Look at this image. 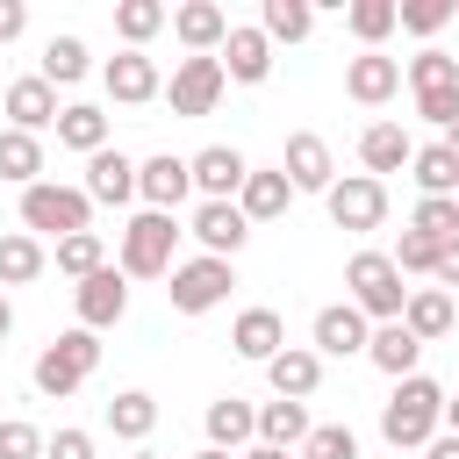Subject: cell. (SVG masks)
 I'll return each mask as SVG.
<instances>
[{
    "label": "cell",
    "instance_id": "40",
    "mask_svg": "<svg viewBox=\"0 0 459 459\" xmlns=\"http://www.w3.org/2000/svg\"><path fill=\"white\" fill-rule=\"evenodd\" d=\"M409 230L430 237V244H452V237H459V194H445V201H416Z\"/></svg>",
    "mask_w": 459,
    "mask_h": 459
},
{
    "label": "cell",
    "instance_id": "46",
    "mask_svg": "<svg viewBox=\"0 0 459 459\" xmlns=\"http://www.w3.org/2000/svg\"><path fill=\"white\" fill-rule=\"evenodd\" d=\"M22 29H29V7H22V0H0V50L22 43Z\"/></svg>",
    "mask_w": 459,
    "mask_h": 459
},
{
    "label": "cell",
    "instance_id": "39",
    "mask_svg": "<svg viewBox=\"0 0 459 459\" xmlns=\"http://www.w3.org/2000/svg\"><path fill=\"white\" fill-rule=\"evenodd\" d=\"M50 258H57V273H65V280H93L100 265H115V258H108V237H100V230H79V237L50 244Z\"/></svg>",
    "mask_w": 459,
    "mask_h": 459
},
{
    "label": "cell",
    "instance_id": "4",
    "mask_svg": "<svg viewBox=\"0 0 459 459\" xmlns=\"http://www.w3.org/2000/svg\"><path fill=\"white\" fill-rule=\"evenodd\" d=\"M344 301L366 316V323H402V308H409V287H402V265L387 258V251H351L344 258Z\"/></svg>",
    "mask_w": 459,
    "mask_h": 459
},
{
    "label": "cell",
    "instance_id": "36",
    "mask_svg": "<svg viewBox=\"0 0 459 459\" xmlns=\"http://www.w3.org/2000/svg\"><path fill=\"white\" fill-rule=\"evenodd\" d=\"M344 29L359 36V50H380V43L402 29V0H351V7H344Z\"/></svg>",
    "mask_w": 459,
    "mask_h": 459
},
{
    "label": "cell",
    "instance_id": "17",
    "mask_svg": "<svg viewBox=\"0 0 459 459\" xmlns=\"http://www.w3.org/2000/svg\"><path fill=\"white\" fill-rule=\"evenodd\" d=\"M280 172L294 179V194H330V186H337V158H330V143H323L316 129H294V136H287Z\"/></svg>",
    "mask_w": 459,
    "mask_h": 459
},
{
    "label": "cell",
    "instance_id": "15",
    "mask_svg": "<svg viewBox=\"0 0 459 459\" xmlns=\"http://www.w3.org/2000/svg\"><path fill=\"white\" fill-rule=\"evenodd\" d=\"M172 36H179L186 57H222V43H230V7H222V0H179V7H172Z\"/></svg>",
    "mask_w": 459,
    "mask_h": 459
},
{
    "label": "cell",
    "instance_id": "11",
    "mask_svg": "<svg viewBox=\"0 0 459 459\" xmlns=\"http://www.w3.org/2000/svg\"><path fill=\"white\" fill-rule=\"evenodd\" d=\"M136 201L158 208V215H179V208L194 201V165L172 158V151H151V158L136 165Z\"/></svg>",
    "mask_w": 459,
    "mask_h": 459
},
{
    "label": "cell",
    "instance_id": "3",
    "mask_svg": "<svg viewBox=\"0 0 459 459\" xmlns=\"http://www.w3.org/2000/svg\"><path fill=\"white\" fill-rule=\"evenodd\" d=\"M100 373V330H57L43 351H36V366H29V387L43 394V402H72L86 380Z\"/></svg>",
    "mask_w": 459,
    "mask_h": 459
},
{
    "label": "cell",
    "instance_id": "38",
    "mask_svg": "<svg viewBox=\"0 0 459 459\" xmlns=\"http://www.w3.org/2000/svg\"><path fill=\"white\" fill-rule=\"evenodd\" d=\"M0 179L29 194V186L43 179V136H22V129H0Z\"/></svg>",
    "mask_w": 459,
    "mask_h": 459
},
{
    "label": "cell",
    "instance_id": "34",
    "mask_svg": "<svg viewBox=\"0 0 459 459\" xmlns=\"http://www.w3.org/2000/svg\"><path fill=\"white\" fill-rule=\"evenodd\" d=\"M57 143H65V151H79V158L108 151V115H100L93 100H65V115H57Z\"/></svg>",
    "mask_w": 459,
    "mask_h": 459
},
{
    "label": "cell",
    "instance_id": "50",
    "mask_svg": "<svg viewBox=\"0 0 459 459\" xmlns=\"http://www.w3.org/2000/svg\"><path fill=\"white\" fill-rule=\"evenodd\" d=\"M7 337H14V301L0 294V344H7Z\"/></svg>",
    "mask_w": 459,
    "mask_h": 459
},
{
    "label": "cell",
    "instance_id": "33",
    "mask_svg": "<svg viewBox=\"0 0 459 459\" xmlns=\"http://www.w3.org/2000/svg\"><path fill=\"white\" fill-rule=\"evenodd\" d=\"M258 29H265L273 50L280 43H308L316 36V7L308 0H258Z\"/></svg>",
    "mask_w": 459,
    "mask_h": 459
},
{
    "label": "cell",
    "instance_id": "27",
    "mask_svg": "<svg viewBox=\"0 0 459 459\" xmlns=\"http://www.w3.org/2000/svg\"><path fill=\"white\" fill-rule=\"evenodd\" d=\"M100 423L136 452V445H151V430H158V394H143V387H122L108 409H100Z\"/></svg>",
    "mask_w": 459,
    "mask_h": 459
},
{
    "label": "cell",
    "instance_id": "18",
    "mask_svg": "<svg viewBox=\"0 0 459 459\" xmlns=\"http://www.w3.org/2000/svg\"><path fill=\"white\" fill-rule=\"evenodd\" d=\"M186 165H194V194H201V201H237L244 179H251V158H244L237 143H208V151H194Z\"/></svg>",
    "mask_w": 459,
    "mask_h": 459
},
{
    "label": "cell",
    "instance_id": "12",
    "mask_svg": "<svg viewBox=\"0 0 459 459\" xmlns=\"http://www.w3.org/2000/svg\"><path fill=\"white\" fill-rule=\"evenodd\" d=\"M366 344H373V323H366L351 301L316 308V323H308V351H316V359H366Z\"/></svg>",
    "mask_w": 459,
    "mask_h": 459
},
{
    "label": "cell",
    "instance_id": "31",
    "mask_svg": "<svg viewBox=\"0 0 459 459\" xmlns=\"http://www.w3.org/2000/svg\"><path fill=\"white\" fill-rule=\"evenodd\" d=\"M402 323L416 330V344H437V337H452L459 308H452V294H445V287H409V308H402Z\"/></svg>",
    "mask_w": 459,
    "mask_h": 459
},
{
    "label": "cell",
    "instance_id": "1",
    "mask_svg": "<svg viewBox=\"0 0 459 459\" xmlns=\"http://www.w3.org/2000/svg\"><path fill=\"white\" fill-rule=\"evenodd\" d=\"M179 237H186L179 215L136 208V215L115 230V265H122V280H172V265H179Z\"/></svg>",
    "mask_w": 459,
    "mask_h": 459
},
{
    "label": "cell",
    "instance_id": "2",
    "mask_svg": "<svg viewBox=\"0 0 459 459\" xmlns=\"http://www.w3.org/2000/svg\"><path fill=\"white\" fill-rule=\"evenodd\" d=\"M437 430H445V387H437L430 373L394 380V394L380 402V437H387L394 452H423Z\"/></svg>",
    "mask_w": 459,
    "mask_h": 459
},
{
    "label": "cell",
    "instance_id": "44",
    "mask_svg": "<svg viewBox=\"0 0 459 459\" xmlns=\"http://www.w3.org/2000/svg\"><path fill=\"white\" fill-rule=\"evenodd\" d=\"M43 430L29 423V416H0V459H43Z\"/></svg>",
    "mask_w": 459,
    "mask_h": 459
},
{
    "label": "cell",
    "instance_id": "24",
    "mask_svg": "<svg viewBox=\"0 0 459 459\" xmlns=\"http://www.w3.org/2000/svg\"><path fill=\"white\" fill-rule=\"evenodd\" d=\"M409 158H416V136L402 129V122H366L359 129V165L373 172V179H387V172H409Z\"/></svg>",
    "mask_w": 459,
    "mask_h": 459
},
{
    "label": "cell",
    "instance_id": "21",
    "mask_svg": "<svg viewBox=\"0 0 459 459\" xmlns=\"http://www.w3.org/2000/svg\"><path fill=\"white\" fill-rule=\"evenodd\" d=\"M230 351L237 359H251V366H273L280 351H287V323H280V308H237V323H230Z\"/></svg>",
    "mask_w": 459,
    "mask_h": 459
},
{
    "label": "cell",
    "instance_id": "49",
    "mask_svg": "<svg viewBox=\"0 0 459 459\" xmlns=\"http://www.w3.org/2000/svg\"><path fill=\"white\" fill-rule=\"evenodd\" d=\"M237 459H301V452H280V445H251V452H237Z\"/></svg>",
    "mask_w": 459,
    "mask_h": 459
},
{
    "label": "cell",
    "instance_id": "8",
    "mask_svg": "<svg viewBox=\"0 0 459 459\" xmlns=\"http://www.w3.org/2000/svg\"><path fill=\"white\" fill-rule=\"evenodd\" d=\"M323 208H330V222H337V230L366 237V230H380V222H387V179H373V172H337V186L323 194Z\"/></svg>",
    "mask_w": 459,
    "mask_h": 459
},
{
    "label": "cell",
    "instance_id": "28",
    "mask_svg": "<svg viewBox=\"0 0 459 459\" xmlns=\"http://www.w3.org/2000/svg\"><path fill=\"white\" fill-rule=\"evenodd\" d=\"M308 430H316V416H308V402H258V445H280V452H301L308 445Z\"/></svg>",
    "mask_w": 459,
    "mask_h": 459
},
{
    "label": "cell",
    "instance_id": "26",
    "mask_svg": "<svg viewBox=\"0 0 459 459\" xmlns=\"http://www.w3.org/2000/svg\"><path fill=\"white\" fill-rule=\"evenodd\" d=\"M265 387H273L280 402H308V394L323 387V359H316L308 344H287V351L265 366Z\"/></svg>",
    "mask_w": 459,
    "mask_h": 459
},
{
    "label": "cell",
    "instance_id": "6",
    "mask_svg": "<svg viewBox=\"0 0 459 459\" xmlns=\"http://www.w3.org/2000/svg\"><path fill=\"white\" fill-rule=\"evenodd\" d=\"M402 86L416 93V115H423V122L452 129V115H459V57H452V50L423 43V50L402 65Z\"/></svg>",
    "mask_w": 459,
    "mask_h": 459
},
{
    "label": "cell",
    "instance_id": "23",
    "mask_svg": "<svg viewBox=\"0 0 459 459\" xmlns=\"http://www.w3.org/2000/svg\"><path fill=\"white\" fill-rule=\"evenodd\" d=\"M222 72L237 86H265L273 79V43L258 22H230V43H222Z\"/></svg>",
    "mask_w": 459,
    "mask_h": 459
},
{
    "label": "cell",
    "instance_id": "5",
    "mask_svg": "<svg viewBox=\"0 0 459 459\" xmlns=\"http://www.w3.org/2000/svg\"><path fill=\"white\" fill-rule=\"evenodd\" d=\"M22 230H29V237H50V244H65V237L93 230V201H86V186L36 179V186L22 194Z\"/></svg>",
    "mask_w": 459,
    "mask_h": 459
},
{
    "label": "cell",
    "instance_id": "13",
    "mask_svg": "<svg viewBox=\"0 0 459 459\" xmlns=\"http://www.w3.org/2000/svg\"><path fill=\"white\" fill-rule=\"evenodd\" d=\"M0 115H7V129H22V136H43V129H57V115H65V100H57V86H50L43 72H22V79L7 86V100H0Z\"/></svg>",
    "mask_w": 459,
    "mask_h": 459
},
{
    "label": "cell",
    "instance_id": "43",
    "mask_svg": "<svg viewBox=\"0 0 459 459\" xmlns=\"http://www.w3.org/2000/svg\"><path fill=\"white\" fill-rule=\"evenodd\" d=\"M452 14H459V0H402V29H409V36H423V43H430Z\"/></svg>",
    "mask_w": 459,
    "mask_h": 459
},
{
    "label": "cell",
    "instance_id": "7",
    "mask_svg": "<svg viewBox=\"0 0 459 459\" xmlns=\"http://www.w3.org/2000/svg\"><path fill=\"white\" fill-rule=\"evenodd\" d=\"M230 287H237V258H208V251H194V258L172 265L165 301H172V316H208V308L230 301Z\"/></svg>",
    "mask_w": 459,
    "mask_h": 459
},
{
    "label": "cell",
    "instance_id": "45",
    "mask_svg": "<svg viewBox=\"0 0 459 459\" xmlns=\"http://www.w3.org/2000/svg\"><path fill=\"white\" fill-rule=\"evenodd\" d=\"M43 459H100V452H93V430H79V423H65V430H50V445H43Z\"/></svg>",
    "mask_w": 459,
    "mask_h": 459
},
{
    "label": "cell",
    "instance_id": "19",
    "mask_svg": "<svg viewBox=\"0 0 459 459\" xmlns=\"http://www.w3.org/2000/svg\"><path fill=\"white\" fill-rule=\"evenodd\" d=\"M344 93H351L359 108H387V100L402 93V57H387V50L344 57Z\"/></svg>",
    "mask_w": 459,
    "mask_h": 459
},
{
    "label": "cell",
    "instance_id": "48",
    "mask_svg": "<svg viewBox=\"0 0 459 459\" xmlns=\"http://www.w3.org/2000/svg\"><path fill=\"white\" fill-rule=\"evenodd\" d=\"M423 459H459V437H452V430H437V437L423 445Z\"/></svg>",
    "mask_w": 459,
    "mask_h": 459
},
{
    "label": "cell",
    "instance_id": "9",
    "mask_svg": "<svg viewBox=\"0 0 459 459\" xmlns=\"http://www.w3.org/2000/svg\"><path fill=\"white\" fill-rule=\"evenodd\" d=\"M222 93H230L222 57H179V65H172V79H165L172 115H215V108H222Z\"/></svg>",
    "mask_w": 459,
    "mask_h": 459
},
{
    "label": "cell",
    "instance_id": "52",
    "mask_svg": "<svg viewBox=\"0 0 459 459\" xmlns=\"http://www.w3.org/2000/svg\"><path fill=\"white\" fill-rule=\"evenodd\" d=\"M194 459H237V452H215V445H201V452H194Z\"/></svg>",
    "mask_w": 459,
    "mask_h": 459
},
{
    "label": "cell",
    "instance_id": "41",
    "mask_svg": "<svg viewBox=\"0 0 459 459\" xmlns=\"http://www.w3.org/2000/svg\"><path fill=\"white\" fill-rule=\"evenodd\" d=\"M437 251H445V244H430V237H416V230H402V237L387 244V258L402 265V280H409V273H423V280H430V273H437Z\"/></svg>",
    "mask_w": 459,
    "mask_h": 459
},
{
    "label": "cell",
    "instance_id": "25",
    "mask_svg": "<svg viewBox=\"0 0 459 459\" xmlns=\"http://www.w3.org/2000/svg\"><path fill=\"white\" fill-rule=\"evenodd\" d=\"M287 201H294V179H287L280 165H251V179H244V194H237L244 222H251V230H258V222H280Z\"/></svg>",
    "mask_w": 459,
    "mask_h": 459
},
{
    "label": "cell",
    "instance_id": "30",
    "mask_svg": "<svg viewBox=\"0 0 459 459\" xmlns=\"http://www.w3.org/2000/svg\"><path fill=\"white\" fill-rule=\"evenodd\" d=\"M43 265H50V244H43V237H29V230H0V294L43 280Z\"/></svg>",
    "mask_w": 459,
    "mask_h": 459
},
{
    "label": "cell",
    "instance_id": "14",
    "mask_svg": "<svg viewBox=\"0 0 459 459\" xmlns=\"http://www.w3.org/2000/svg\"><path fill=\"white\" fill-rule=\"evenodd\" d=\"M186 237H194L208 258H237V251L251 244V222H244V208H237V201H194Z\"/></svg>",
    "mask_w": 459,
    "mask_h": 459
},
{
    "label": "cell",
    "instance_id": "42",
    "mask_svg": "<svg viewBox=\"0 0 459 459\" xmlns=\"http://www.w3.org/2000/svg\"><path fill=\"white\" fill-rule=\"evenodd\" d=\"M301 459H359V430L351 423H316L308 445H301Z\"/></svg>",
    "mask_w": 459,
    "mask_h": 459
},
{
    "label": "cell",
    "instance_id": "29",
    "mask_svg": "<svg viewBox=\"0 0 459 459\" xmlns=\"http://www.w3.org/2000/svg\"><path fill=\"white\" fill-rule=\"evenodd\" d=\"M409 179H416V194L423 201H445V194H459V151L437 136V143H416V158H409Z\"/></svg>",
    "mask_w": 459,
    "mask_h": 459
},
{
    "label": "cell",
    "instance_id": "51",
    "mask_svg": "<svg viewBox=\"0 0 459 459\" xmlns=\"http://www.w3.org/2000/svg\"><path fill=\"white\" fill-rule=\"evenodd\" d=\"M445 430L459 437V394H445Z\"/></svg>",
    "mask_w": 459,
    "mask_h": 459
},
{
    "label": "cell",
    "instance_id": "54",
    "mask_svg": "<svg viewBox=\"0 0 459 459\" xmlns=\"http://www.w3.org/2000/svg\"><path fill=\"white\" fill-rule=\"evenodd\" d=\"M129 459H165V452H151V445H136V452H129Z\"/></svg>",
    "mask_w": 459,
    "mask_h": 459
},
{
    "label": "cell",
    "instance_id": "32",
    "mask_svg": "<svg viewBox=\"0 0 459 459\" xmlns=\"http://www.w3.org/2000/svg\"><path fill=\"white\" fill-rule=\"evenodd\" d=\"M366 359H373L387 380H409V373H416V359H423V344H416V330H409V323H373Z\"/></svg>",
    "mask_w": 459,
    "mask_h": 459
},
{
    "label": "cell",
    "instance_id": "35",
    "mask_svg": "<svg viewBox=\"0 0 459 459\" xmlns=\"http://www.w3.org/2000/svg\"><path fill=\"white\" fill-rule=\"evenodd\" d=\"M158 29H172V7H165V0H115V36H122V50H143Z\"/></svg>",
    "mask_w": 459,
    "mask_h": 459
},
{
    "label": "cell",
    "instance_id": "22",
    "mask_svg": "<svg viewBox=\"0 0 459 459\" xmlns=\"http://www.w3.org/2000/svg\"><path fill=\"white\" fill-rule=\"evenodd\" d=\"M201 430H208L215 452H251V445H258V402H244V394H215L208 416H201Z\"/></svg>",
    "mask_w": 459,
    "mask_h": 459
},
{
    "label": "cell",
    "instance_id": "37",
    "mask_svg": "<svg viewBox=\"0 0 459 459\" xmlns=\"http://www.w3.org/2000/svg\"><path fill=\"white\" fill-rule=\"evenodd\" d=\"M36 72H43L50 86H79V79L93 72V50H86V36H50V43H43V57H36Z\"/></svg>",
    "mask_w": 459,
    "mask_h": 459
},
{
    "label": "cell",
    "instance_id": "16",
    "mask_svg": "<svg viewBox=\"0 0 459 459\" xmlns=\"http://www.w3.org/2000/svg\"><path fill=\"white\" fill-rule=\"evenodd\" d=\"M72 308H79V330H115V323L129 316V280H122V265H100L93 280H79V287H72Z\"/></svg>",
    "mask_w": 459,
    "mask_h": 459
},
{
    "label": "cell",
    "instance_id": "53",
    "mask_svg": "<svg viewBox=\"0 0 459 459\" xmlns=\"http://www.w3.org/2000/svg\"><path fill=\"white\" fill-rule=\"evenodd\" d=\"M445 143H452V151H459V115H452V129H445Z\"/></svg>",
    "mask_w": 459,
    "mask_h": 459
},
{
    "label": "cell",
    "instance_id": "47",
    "mask_svg": "<svg viewBox=\"0 0 459 459\" xmlns=\"http://www.w3.org/2000/svg\"><path fill=\"white\" fill-rule=\"evenodd\" d=\"M430 287H445V294L459 287V237H452V244L437 251V273H430Z\"/></svg>",
    "mask_w": 459,
    "mask_h": 459
},
{
    "label": "cell",
    "instance_id": "20",
    "mask_svg": "<svg viewBox=\"0 0 459 459\" xmlns=\"http://www.w3.org/2000/svg\"><path fill=\"white\" fill-rule=\"evenodd\" d=\"M136 165H143V158H129V151H115V143L93 151V158H86V179H79L86 201H93V208H122V201H136Z\"/></svg>",
    "mask_w": 459,
    "mask_h": 459
},
{
    "label": "cell",
    "instance_id": "10",
    "mask_svg": "<svg viewBox=\"0 0 459 459\" xmlns=\"http://www.w3.org/2000/svg\"><path fill=\"white\" fill-rule=\"evenodd\" d=\"M100 86H108L115 108H151V100H165V72H158L151 50H115V57L100 65Z\"/></svg>",
    "mask_w": 459,
    "mask_h": 459
}]
</instances>
